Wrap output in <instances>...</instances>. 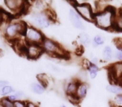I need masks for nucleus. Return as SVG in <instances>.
I'll use <instances>...</instances> for the list:
<instances>
[{
  "label": "nucleus",
  "instance_id": "31",
  "mask_svg": "<svg viewBox=\"0 0 122 107\" xmlns=\"http://www.w3.org/2000/svg\"><path fill=\"white\" fill-rule=\"evenodd\" d=\"M59 107H67V106H66V105H60Z\"/></svg>",
  "mask_w": 122,
  "mask_h": 107
},
{
  "label": "nucleus",
  "instance_id": "25",
  "mask_svg": "<svg viewBox=\"0 0 122 107\" xmlns=\"http://www.w3.org/2000/svg\"><path fill=\"white\" fill-rule=\"evenodd\" d=\"M47 66L49 67V70H52V71H54V72H55V73H61V72L64 71L63 69L59 68V67H57L56 65H54V64H49Z\"/></svg>",
  "mask_w": 122,
  "mask_h": 107
},
{
  "label": "nucleus",
  "instance_id": "17",
  "mask_svg": "<svg viewBox=\"0 0 122 107\" xmlns=\"http://www.w3.org/2000/svg\"><path fill=\"white\" fill-rule=\"evenodd\" d=\"M111 74L117 80H122V62H117L114 64L110 68Z\"/></svg>",
  "mask_w": 122,
  "mask_h": 107
},
{
  "label": "nucleus",
  "instance_id": "13",
  "mask_svg": "<svg viewBox=\"0 0 122 107\" xmlns=\"http://www.w3.org/2000/svg\"><path fill=\"white\" fill-rule=\"evenodd\" d=\"M102 60L105 62H111L115 59V53L110 45H105L102 49Z\"/></svg>",
  "mask_w": 122,
  "mask_h": 107
},
{
  "label": "nucleus",
  "instance_id": "19",
  "mask_svg": "<svg viewBox=\"0 0 122 107\" xmlns=\"http://www.w3.org/2000/svg\"><path fill=\"white\" fill-rule=\"evenodd\" d=\"M105 39L101 34H96L92 38L91 44L94 48H99L100 46H103L105 44Z\"/></svg>",
  "mask_w": 122,
  "mask_h": 107
},
{
  "label": "nucleus",
  "instance_id": "29",
  "mask_svg": "<svg viewBox=\"0 0 122 107\" xmlns=\"http://www.w3.org/2000/svg\"><path fill=\"white\" fill-rule=\"evenodd\" d=\"M9 85V82L8 80H0V89H2L3 87H4L5 85Z\"/></svg>",
  "mask_w": 122,
  "mask_h": 107
},
{
  "label": "nucleus",
  "instance_id": "9",
  "mask_svg": "<svg viewBox=\"0 0 122 107\" xmlns=\"http://www.w3.org/2000/svg\"><path fill=\"white\" fill-rule=\"evenodd\" d=\"M26 57L29 60H37L44 54L41 45L38 44H27L24 50Z\"/></svg>",
  "mask_w": 122,
  "mask_h": 107
},
{
  "label": "nucleus",
  "instance_id": "30",
  "mask_svg": "<svg viewBox=\"0 0 122 107\" xmlns=\"http://www.w3.org/2000/svg\"><path fill=\"white\" fill-rule=\"evenodd\" d=\"M4 24V19H3V14H2V9L0 8V28L2 27Z\"/></svg>",
  "mask_w": 122,
  "mask_h": 107
},
{
  "label": "nucleus",
  "instance_id": "3",
  "mask_svg": "<svg viewBox=\"0 0 122 107\" xmlns=\"http://www.w3.org/2000/svg\"><path fill=\"white\" fill-rule=\"evenodd\" d=\"M54 19H55V15L50 10V9L45 12L31 13L29 15L31 25L40 30L50 27L54 24Z\"/></svg>",
  "mask_w": 122,
  "mask_h": 107
},
{
  "label": "nucleus",
  "instance_id": "7",
  "mask_svg": "<svg viewBox=\"0 0 122 107\" xmlns=\"http://www.w3.org/2000/svg\"><path fill=\"white\" fill-rule=\"evenodd\" d=\"M4 7L7 9V12L9 13L11 15H20L23 13L26 12L30 6L27 7L28 2H24L22 0H6L4 2Z\"/></svg>",
  "mask_w": 122,
  "mask_h": 107
},
{
  "label": "nucleus",
  "instance_id": "8",
  "mask_svg": "<svg viewBox=\"0 0 122 107\" xmlns=\"http://www.w3.org/2000/svg\"><path fill=\"white\" fill-rule=\"evenodd\" d=\"M68 17L69 20H70V24H72L75 29L80 30L81 32L85 30V25L84 24L83 20H82L81 18L79 16V14L76 13V11L73 9V8H70L68 11Z\"/></svg>",
  "mask_w": 122,
  "mask_h": 107
},
{
  "label": "nucleus",
  "instance_id": "18",
  "mask_svg": "<svg viewBox=\"0 0 122 107\" xmlns=\"http://www.w3.org/2000/svg\"><path fill=\"white\" fill-rule=\"evenodd\" d=\"M105 90L108 91L109 93L113 94L115 95H122V86L120 84H109L105 86Z\"/></svg>",
  "mask_w": 122,
  "mask_h": 107
},
{
  "label": "nucleus",
  "instance_id": "22",
  "mask_svg": "<svg viewBox=\"0 0 122 107\" xmlns=\"http://www.w3.org/2000/svg\"><path fill=\"white\" fill-rule=\"evenodd\" d=\"M15 91H16V90L14 86H12V85H5L4 87H3L2 89H0V95L4 98V97L9 96L10 95L14 94Z\"/></svg>",
  "mask_w": 122,
  "mask_h": 107
},
{
  "label": "nucleus",
  "instance_id": "12",
  "mask_svg": "<svg viewBox=\"0 0 122 107\" xmlns=\"http://www.w3.org/2000/svg\"><path fill=\"white\" fill-rule=\"evenodd\" d=\"M86 71L88 73V75L91 80H95L98 76L99 71H100V67L99 65H95V64L91 63L90 60L86 61Z\"/></svg>",
  "mask_w": 122,
  "mask_h": 107
},
{
  "label": "nucleus",
  "instance_id": "6",
  "mask_svg": "<svg viewBox=\"0 0 122 107\" xmlns=\"http://www.w3.org/2000/svg\"><path fill=\"white\" fill-rule=\"evenodd\" d=\"M72 7L76 11L80 18L87 22L94 23L95 18V11L90 4L87 3H72Z\"/></svg>",
  "mask_w": 122,
  "mask_h": 107
},
{
  "label": "nucleus",
  "instance_id": "16",
  "mask_svg": "<svg viewBox=\"0 0 122 107\" xmlns=\"http://www.w3.org/2000/svg\"><path fill=\"white\" fill-rule=\"evenodd\" d=\"M78 41L80 43V45L84 46V47H89L91 44L92 39L90 38V34L88 33L85 32H80L78 35Z\"/></svg>",
  "mask_w": 122,
  "mask_h": 107
},
{
  "label": "nucleus",
  "instance_id": "26",
  "mask_svg": "<svg viewBox=\"0 0 122 107\" xmlns=\"http://www.w3.org/2000/svg\"><path fill=\"white\" fill-rule=\"evenodd\" d=\"M114 57H115V60H116L118 62H122V49L115 51Z\"/></svg>",
  "mask_w": 122,
  "mask_h": 107
},
{
  "label": "nucleus",
  "instance_id": "10",
  "mask_svg": "<svg viewBox=\"0 0 122 107\" xmlns=\"http://www.w3.org/2000/svg\"><path fill=\"white\" fill-rule=\"evenodd\" d=\"M79 82H80V80H72L65 84V85H64V90H65V93L67 96L70 97V96L75 95L77 88H78Z\"/></svg>",
  "mask_w": 122,
  "mask_h": 107
},
{
  "label": "nucleus",
  "instance_id": "28",
  "mask_svg": "<svg viewBox=\"0 0 122 107\" xmlns=\"http://www.w3.org/2000/svg\"><path fill=\"white\" fill-rule=\"evenodd\" d=\"M26 107H39V105H38L35 102L29 100V101L26 102Z\"/></svg>",
  "mask_w": 122,
  "mask_h": 107
},
{
  "label": "nucleus",
  "instance_id": "14",
  "mask_svg": "<svg viewBox=\"0 0 122 107\" xmlns=\"http://www.w3.org/2000/svg\"><path fill=\"white\" fill-rule=\"evenodd\" d=\"M46 85H44V84H42L39 81H34L32 82L30 84V86H29V89L30 90L33 92L34 94H36V95H42L44 92L46 91Z\"/></svg>",
  "mask_w": 122,
  "mask_h": 107
},
{
  "label": "nucleus",
  "instance_id": "27",
  "mask_svg": "<svg viewBox=\"0 0 122 107\" xmlns=\"http://www.w3.org/2000/svg\"><path fill=\"white\" fill-rule=\"evenodd\" d=\"M26 100H18L15 101L14 103V107H26Z\"/></svg>",
  "mask_w": 122,
  "mask_h": 107
},
{
  "label": "nucleus",
  "instance_id": "2",
  "mask_svg": "<svg viewBox=\"0 0 122 107\" xmlns=\"http://www.w3.org/2000/svg\"><path fill=\"white\" fill-rule=\"evenodd\" d=\"M27 23L23 20H11L4 27V35L6 39L16 41L24 37Z\"/></svg>",
  "mask_w": 122,
  "mask_h": 107
},
{
  "label": "nucleus",
  "instance_id": "15",
  "mask_svg": "<svg viewBox=\"0 0 122 107\" xmlns=\"http://www.w3.org/2000/svg\"><path fill=\"white\" fill-rule=\"evenodd\" d=\"M30 9L33 10L32 13H39V12H45L49 10V7L47 3L44 1H36L33 3V5L30 6Z\"/></svg>",
  "mask_w": 122,
  "mask_h": 107
},
{
  "label": "nucleus",
  "instance_id": "1",
  "mask_svg": "<svg viewBox=\"0 0 122 107\" xmlns=\"http://www.w3.org/2000/svg\"><path fill=\"white\" fill-rule=\"evenodd\" d=\"M117 10L112 6H107L103 10L95 13L94 24L103 30H114Z\"/></svg>",
  "mask_w": 122,
  "mask_h": 107
},
{
  "label": "nucleus",
  "instance_id": "20",
  "mask_svg": "<svg viewBox=\"0 0 122 107\" xmlns=\"http://www.w3.org/2000/svg\"><path fill=\"white\" fill-rule=\"evenodd\" d=\"M114 29L119 31V32H122V9L117 10L116 12V17H115Z\"/></svg>",
  "mask_w": 122,
  "mask_h": 107
},
{
  "label": "nucleus",
  "instance_id": "4",
  "mask_svg": "<svg viewBox=\"0 0 122 107\" xmlns=\"http://www.w3.org/2000/svg\"><path fill=\"white\" fill-rule=\"evenodd\" d=\"M43 52L49 55L55 57H63L66 55V51L56 40L46 37L41 44Z\"/></svg>",
  "mask_w": 122,
  "mask_h": 107
},
{
  "label": "nucleus",
  "instance_id": "11",
  "mask_svg": "<svg viewBox=\"0 0 122 107\" xmlns=\"http://www.w3.org/2000/svg\"><path fill=\"white\" fill-rule=\"evenodd\" d=\"M88 90H89V85L86 82L80 81L78 85V88H77L76 93H75V96L79 100H81L85 99L88 95Z\"/></svg>",
  "mask_w": 122,
  "mask_h": 107
},
{
  "label": "nucleus",
  "instance_id": "23",
  "mask_svg": "<svg viewBox=\"0 0 122 107\" xmlns=\"http://www.w3.org/2000/svg\"><path fill=\"white\" fill-rule=\"evenodd\" d=\"M112 107H122V95H115L110 101Z\"/></svg>",
  "mask_w": 122,
  "mask_h": 107
},
{
  "label": "nucleus",
  "instance_id": "24",
  "mask_svg": "<svg viewBox=\"0 0 122 107\" xmlns=\"http://www.w3.org/2000/svg\"><path fill=\"white\" fill-rule=\"evenodd\" d=\"M0 104L2 105L3 107H14V103L11 102L7 97H4L0 100Z\"/></svg>",
  "mask_w": 122,
  "mask_h": 107
},
{
  "label": "nucleus",
  "instance_id": "5",
  "mask_svg": "<svg viewBox=\"0 0 122 107\" xmlns=\"http://www.w3.org/2000/svg\"><path fill=\"white\" fill-rule=\"evenodd\" d=\"M46 36L42 30L34 27L31 24H27L25 32L24 34V39L27 44H38L41 45Z\"/></svg>",
  "mask_w": 122,
  "mask_h": 107
},
{
  "label": "nucleus",
  "instance_id": "21",
  "mask_svg": "<svg viewBox=\"0 0 122 107\" xmlns=\"http://www.w3.org/2000/svg\"><path fill=\"white\" fill-rule=\"evenodd\" d=\"M25 97V93H24L23 90H16L14 94L10 95L9 96H8L7 98L10 100L11 102L14 103L15 101H18V100H21Z\"/></svg>",
  "mask_w": 122,
  "mask_h": 107
}]
</instances>
